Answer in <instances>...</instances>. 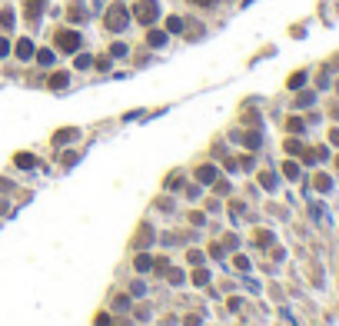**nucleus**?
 I'll use <instances>...</instances> for the list:
<instances>
[{
  "label": "nucleus",
  "instance_id": "4",
  "mask_svg": "<svg viewBox=\"0 0 339 326\" xmlns=\"http://www.w3.org/2000/svg\"><path fill=\"white\" fill-rule=\"evenodd\" d=\"M17 57H20V60L33 57V44H30V40H20V44H17Z\"/></svg>",
  "mask_w": 339,
  "mask_h": 326
},
{
  "label": "nucleus",
  "instance_id": "5",
  "mask_svg": "<svg viewBox=\"0 0 339 326\" xmlns=\"http://www.w3.org/2000/svg\"><path fill=\"white\" fill-rule=\"evenodd\" d=\"M40 7H44V0H30V3H27V17H37Z\"/></svg>",
  "mask_w": 339,
  "mask_h": 326
},
{
  "label": "nucleus",
  "instance_id": "6",
  "mask_svg": "<svg viewBox=\"0 0 339 326\" xmlns=\"http://www.w3.org/2000/svg\"><path fill=\"white\" fill-rule=\"evenodd\" d=\"M170 30H183V20L180 17H170Z\"/></svg>",
  "mask_w": 339,
  "mask_h": 326
},
{
  "label": "nucleus",
  "instance_id": "2",
  "mask_svg": "<svg viewBox=\"0 0 339 326\" xmlns=\"http://www.w3.org/2000/svg\"><path fill=\"white\" fill-rule=\"evenodd\" d=\"M107 27H110V30H123V27H127V10H123L120 3H117V7H110V13H107Z\"/></svg>",
  "mask_w": 339,
  "mask_h": 326
},
{
  "label": "nucleus",
  "instance_id": "7",
  "mask_svg": "<svg viewBox=\"0 0 339 326\" xmlns=\"http://www.w3.org/2000/svg\"><path fill=\"white\" fill-rule=\"evenodd\" d=\"M7 54V40H0V57Z\"/></svg>",
  "mask_w": 339,
  "mask_h": 326
},
{
  "label": "nucleus",
  "instance_id": "3",
  "mask_svg": "<svg viewBox=\"0 0 339 326\" xmlns=\"http://www.w3.org/2000/svg\"><path fill=\"white\" fill-rule=\"evenodd\" d=\"M57 47H60V50H77L80 37L73 34V30H60V34H57Z\"/></svg>",
  "mask_w": 339,
  "mask_h": 326
},
{
  "label": "nucleus",
  "instance_id": "8",
  "mask_svg": "<svg viewBox=\"0 0 339 326\" xmlns=\"http://www.w3.org/2000/svg\"><path fill=\"white\" fill-rule=\"evenodd\" d=\"M193 3H203V7H206V3H213V0H193Z\"/></svg>",
  "mask_w": 339,
  "mask_h": 326
},
{
  "label": "nucleus",
  "instance_id": "1",
  "mask_svg": "<svg viewBox=\"0 0 339 326\" xmlns=\"http://www.w3.org/2000/svg\"><path fill=\"white\" fill-rule=\"evenodd\" d=\"M133 13H136L140 23H153L156 20V0H140V3L133 7Z\"/></svg>",
  "mask_w": 339,
  "mask_h": 326
}]
</instances>
